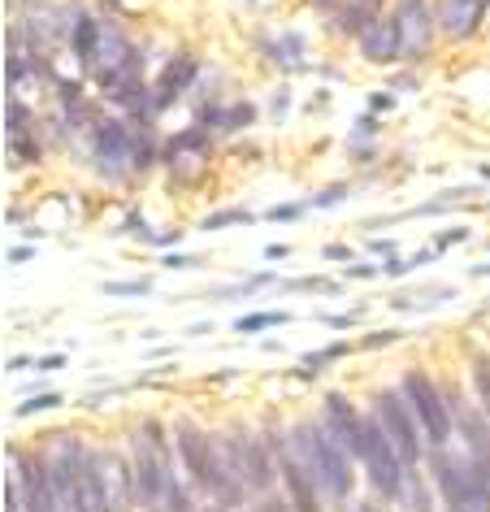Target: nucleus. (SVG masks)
<instances>
[{"label": "nucleus", "mask_w": 490, "mask_h": 512, "mask_svg": "<svg viewBox=\"0 0 490 512\" xmlns=\"http://www.w3.org/2000/svg\"><path fill=\"white\" fill-rule=\"evenodd\" d=\"M135 495L144 512H187V495L178 486L170 460H165V439L157 421H144L135 439Z\"/></svg>", "instance_id": "obj_1"}, {"label": "nucleus", "mask_w": 490, "mask_h": 512, "mask_svg": "<svg viewBox=\"0 0 490 512\" xmlns=\"http://www.w3.org/2000/svg\"><path fill=\"white\" fill-rule=\"evenodd\" d=\"M48 469H53V482L66 512H113L105 486H100V473L92 465V452L74 443L70 434H61L57 447L48 452Z\"/></svg>", "instance_id": "obj_2"}, {"label": "nucleus", "mask_w": 490, "mask_h": 512, "mask_svg": "<svg viewBox=\"0 0 490 512\" xmlns=\"http://www.w3.org/2000/svg\"><path fill=\"white\" fill-rule=\"evenodd\" d=\"M295 460L304 465V473L317 482L321 495L330 499H343L352 491V469H347V452L339 443H334V434L326 430V421H304V426H295Z\"/></svg>", "instance_id": "obj_3"}, {"label": "nucleus", "mask_w": 490, "mask_h": 512, "mask_svg": "<svg viewBox=\"0 0 490 512\" xmlns=\"http://www.w3.org/2000/svg\"><path fill=\"white\" fill-rule=\"evenodd\" d=\"M434 473H438V486H443V499L451 504V512H490V482L477 473L473 460L464 465V460H451L438 452Z\"/></svg>", "instance_id": "obj_4"}, {"label": "nucleus", "mask_w": 490, "mask_h": 512, "mask_svg": "<svg viewBox=\"0 0 490 512\" xmlns=\"http://www.w3.org/2000/svg\"><path fill=\"white\" fill-rule=\"evenodd\" d=\"M360 460H365V469H369L373 486H378L382 495L399 499V491H404V473H408V465H404V456H399V447L391 443V434L382 430V421H378V417L365 421V452H360Z\"/></svg>", "instance_id": "obj_5"}, {"label": "nucleus", "mask_w": 490, "mask_h": 512, "mask_svg": "<svg viewBox=\"0 0 490 512\" xmlns=\"http://www.w3.org/2000/svg\"><path fill=\"white\" fill-rule=\"evenodd\" d=\"M404 395H408V404H412V413H417L421 421V430L430 434V447H443L447 443V434H451V413H447V404H443V395H438V387L425 374H404Z\"/></svg>", "instance_id": "obj_6"}, {"label": "nucleus", "mask_w": 490, "mask_h": 512, "mask_svg": "<svg viewBox=\"0 0 490 512\" xmlns=\"http://www.w3.org/2000/svg\"><path fill=\"white\" fill-rule=\"evenodd\" d=\"M408 395H395V391H382L378 395V421L382 430L391 434V443L399 447V456H404V465H417L421 460V439H417V421H412Z\"/></svg>", "instance_id": "obj_7"}, {"label": "nucleus", "mask_w": 490, "mask_h": 512, "mask_svg": "<svg viewBox=\"0 0 490 512\" xmlns=\"http://www.w3.org/2000/svg\"><path fill=\"white\" fill-rule=\"evenodd\" d=\"M230 456H235V469L248 491H269V486H274V460H269L265 443L256 439V434L239 430L235 439H230Z\"/></svg>", "instance_id": "obj_8"}, {"label": "nucleus", "mask_w": 490, "mask_h": 512, "mask_svg": "<svg viewBox=\"0 0 490 512\" xmlns=\"http://www.w3.org/2000/svg\"><path fill=\"white\" fill-rule=\"evenodd\" d=\"M96 161H100V170H105L109 178H118V174L131 170V165H139V144L131 139V131H126L122 122H100Z\"/></svg>", "instance_id": "obj_9"}, {"label": "nucleus", "mask_w": 490, "mask_h": 512, "mask_svg": "<svg viewBox=\"0 0 490 512\" xmlns=\"http://www.w3.org/2000/svg\"><path fill=\"white\" fill-rule=\"evenodd\" d=\"M18 469H22L18 478H22V504H27V512H61V495L48 460L18 456Z\"/></svg>", "instance_id": "obj_10"}, {"label": "nucleus", "mask_w": 490, "mask_h": 512, "mask_svg": "<svg viewBox=\"0 0 490 512\" xmlns=\"http://www.w3.org/2000/svg\"><path fill=\"white\" fill-rule=\"evenodd\" d=\"M395 22H399V40H404V57L421 61L425 53H430V40H434L430 5H425V0H399Z\"/></svg>", "instance_id": "obj_11"}, {"label": "nucleus", "mask_w": 490, "mask_h": 512, "mask_svg": "<svg viewBox=\"0 0 490 512\" xmlns=\"http://www.w3.org/2000/svg\"><path fill=\"white\" fill-rule=\"evenodd\" d=\"M321 421H326V430L334 434V443H339L347 456L365 452V421L352 413V404H347L339 391L326 395V417H321Z\"/></svg>", "instance_id": "obj_12"}, {"label": "nucleus", "mask_w": 490, "mask_h": 512, "mask_svg": "<svg viewBox=\"0 0 490 512\" xmlns=\"http://www.w3.org/2000/svg\"><path fill=\"white\" fill-rule=\"evenodd\" d=\"M178 452H183V465L187 473L196 478L200 486H213V469H217V439L200 434L196 426H178Z\"/></svg>", "instance_id": "obj_13"}, {"label": "nucleus", "mask_w": 490, "mask_h": 512, "mask_svg": "<svg viewBox=\"0 0 490 512\" xmlns=\"http://www.w3.org/2000/svg\"><path fill=\"white\" fill-rule=\"evenodd\" d=\"M92 465L100 473V486H105L113 512H126L131 508V486H135V473L126 469V460L118 452H105V447H96L92 452Z\"/></svg>", "instance_id": "obj_14"}, {"label": "nucleus", "mask_w": 490, "mask_h": 512, "mask_svg": "<svg viewBox=\"0 0 490 512\" xmlns=\"http://www.w3.org/2000/svg\"><path fill=\"white\" fill-rule=\"evenodd\" d=\"M360 53H365L373 66H391V61L404 53V40H399V22H395V18H378L365 35H360Z\"/></svg>", "instance_id": "obj_15"}, {"label": "nucleus", "mask_w": 490, "mask_h": 512, "mask_svg": "<svg viewBox=\"0 0 490 512\" xmlns=\"http://www.w3.org/2000/svg\"><path fill=\"white\" fill-rule=\"evenodd\" d=\"M278 473H282V482H287V491H291V508L295 512H321V504H317V482L308 478L304 465L291 452H282Z\"/></svg>", "instance_id": "obj_16"}, {"label": "nucleus", "mask_w": 490, "mask_h": 512, "mask_svg": "<svg viewBox=\"0 0 490 512\" xmlns=\"http://www.w3.org/2000/svg\"><path fill=\"white\" fill-rule=\"evenodd\" d=\"M191 74H196V61H191V57H174V61H170V66H165V70H161V79H157V87H152V92H157V96H152V113H161L165 105H174V100H178V96H183V92H187Z\"/></svg>", "instance_id": "obj_17"}, {"label": "nucleus", "mask_w": 490, "mask_h": 512, "mask_svg": "<svg viewBox=\"0 0 490 512\" xmlns=\"http://www.w3.org/2000/svg\"><path fill=\"white\" fill-rule=\"evenodd\" d=\"M456 421H460L464 439H469V452H473L477 473L490 482V430H486V421L477 417L473 408H464V404H456Z\"/></svg>", "instance_id": "obj_18"}, {"label": "nucleus", "mask_w": 490, "mask_h": 512, "mask_svg": "<svg viewBox=\"0 0 490 512\" xmlns=\"http://www.w3.org/2000/svg\"><path fill=\"white\" fill-rule=\"evenodd\" d=\"M482 5L486 0H443V31L451 40H464V35L477 31V22H482Z\"/></svg>", "instance_id": "obj_19"}, {"label": "nucleus", "mask_w": 490, "mask_h": 512, "mask_svg": "<svg viewBox=\"0 0 490 512\" xmlns=\"http://www.w3.org/2000/svg\"><path fill=\"white\" fill-rule=\"evenodd\" d=\"M378 5H382V0H343V5H339V31L365 35L373 22H378Z\"/></svg>", "instance_id": "obj_20"}, {"label": "nucleus", "mask_w": 490, "mask_h": 512, "mask_svg": "<svg viewBox=\"0 0 490 512\" xmlns=\"http://www.w3.org/2000/svg\"><path fill=\"white\" fill-rule=\"evenodd\" d=\"M100 35H105V31L96 27V18H87V14L74 18V57H79V66H83V70H92V66H96Z\"/></svg>", "instance_id": "obj_21"}, {"label": "nucleus", "mask_w": 490, "mask_h": 512, "mask_svg": "<svg viewBox=\"0 0 490 512\" xmlns=\"http://www.w3.org/2000/svg\"><path fill=\"white\" fill-rule=\"evenodd\" d=\"M213 126V131H239V126L252 122V105H235V109H213L209 118H204Z\"/></svg>", "instance_id": "obj_22"}, {"label": "nucleus", "mask_w": 490, "mask_h": 512, "mask_svg": "<svg viewBox=\"0 0 490 512\" xmlns=\"http://www.w3.org/2000/svg\"><path fill=\"white\" fill-rule=\"evenodd\" d=\"M473 387H477V400H482L486 417H490V361L486 356H473Z\"/></svg>", "instance_id": "obj_23"}, {"label": "nucleus", "mask_w": 490, "mask_h": 512, "mask_svg": "<svg viewBox=\"0 0 490 512\" xmlns=\"http://www.w3.org/2000/svg\"><path fill=\"white\" fill-rule=\"evenodd\" d=\"M291 322V317L287 313H252V317H239V330H243V335H252V330H269V326H287Z\"/></svg>", "instance_id": "obj_24"}, {"label": "nucleus", "mask_w": 490, "mask_h": 512, "mask_svg": "<svg viewBox=\"0 0 490 512\" xmlns=\"http://www.w3.org/2000/svg\"><path fill=\"white\" fill-rule=\"evenodd\" d=\"M235 222H252L248 209H226V213H213L209 222H204V230H217V226H235Z\"/></svg>", "instance_id": "obj_25"}, {"label": "nucleus", "mask_w": 490, "mask_h": 512, "mask_svg": "<svg viewBox=\"0 0 490 512\" xmlns=\"http://www.w3.org/2000/svg\"><path fill=\"white\" fill-rule=\"evenodd\" d=\"M61 404V395H35L31 404H18L14 408V417H31V413H44V408H57Z\"/></svg>", "instance_id": "obj_26"}, {"label": "nucleus", "mask_w": 490, "mask_h": 512, "mask_svg": "<svg viewBox=\"0 0 490 512\" xmlns=\"http://www.w3.org/2000/svg\"><path fill=\"white\" fill-rule=\"evenodd\" d=\"M105 291H109V296H144L148 283H144V278H139V283H105Z\"/></svg>", "instance_id": "obj_27"}, {"label": "nucleus", "mask_w": 490, "mask_h": 512, "mask_svg": "<svg viewBox=\"0 0 490 512\" xmlns=\"http://www.w3.org/2000/svg\"><path fill=\"white\" fill-rule=\"evenodd\" d=\"M295 291H339V283H330V278H300V283H291Z\"/></svg>", "instance_id": "obj_28"}, {"label": "nucleus", "mask_w": 490, "mask_h": 512, "mask_svg": "<svg viewBox=\"0 0 490 512\" xmlns=\"http://www.w3.org/2000/svg\"><path fill=\"white\" fill-rule=\"evenodd\" d=\"M395 339H399V330H378V335L360 339V348H386V343H395Z\"/></svg>", "instance_id": "obj_29"}, {"label": "nucleus", "mask_w": 490, "mask_h": 512, "mask_svg": "<svg viewBox=\"0 0 490 512\" xmlns=\"http://www.w3.org/2000/svg\"><path fill=\"white\" fill-rule=\"evenodd\" d=\"M343 196H347V187H326V191H321V196H317L313 204H317V209H326V204H339Z\"/></svg>", "instance_id": "obj_30"}, {"label": "nucleus", "mask_w": 490, "mask_h": 512, "mask_svg": "<svg viewBox=\"0 0 490 512\" xmlns=\"http://www.w3.org/2000/svg\"><path fill=\"white\" fill-rule=\"evenodd\" d=\"M412 270V261H399V256H391V261L382 265V274H391V278H399V274H408Z\"/></svg>", "instance_id": "obj_31"}, {"label": "nucleus", "mask_w": 490, "mask_h": 512, "mask_svg": "<svg viewBox=\"0 0 490 512\" xmlns=\"http://www.w3.org/2000/svg\"><path fill=\"white\" fill-rule=\"evenodd\" d=\"M317 317H321L326 326H334V330H347V326L356 322V317H343V313H330V317H326V313H317Z\"/></svg>", "instance_id": "obj_32"}, {"label": "nucleus", "mask_w": 490, "mask_h": 512, "mask_svg": "<svg viewBox=\"0 0 490 512\" xmlns=\"http://www.w3.org/2000/svg\"><path fill=\"white\" fill-rule=\"evenodd\" d=\"M269 217H278V222H287V217H300V204H278Z\"/></svg>", "instance_id": "obj_33"}, {"label": "nucleus", "mask_w": 490, "mask_h": 512, "mask_svg": "<svg viewBox=\"0 0 490 512\" xmlns=\"http://www.w3.org/2000/svg\"><path fill=\"white\" fill-rule=\"evenodd\" d=\"M252 512H291V508L282 504V499H265V504H261V508H252Z\"/></svg>", "instance_id": "obj_34"}, {"label": "nucleus", "mask_w": 490, "mask_h": 512, "mask_svg": "<svg viewBox=\"0 0 490 512\" xmlns=\"http://www.w3.org/2000/svg\"><path fill=\"white\" fill-rule=\"evenodd\" d=\"M369 274H378L373 265H347V278H369Z\"/></svg>", "instance_id": "obj_35"}, {"label": "nucleus", "mask_w": 490, "mask_h": 512, "mask_svg": "<svg viewBox=\"0 0 490 512\" xmlns=\"http://www.w3.org/2000/svg\"><path fill=\"white\" fill-rule=\"evenodd\" d=\"M326 256H330V261H347V248H339V243H334V248H326Z\"/></svg>", "instance_id": "obj_36"}, {"label": "nucleus", "mask_w": 490, "mask_h": 512, "mask_svg": "<svg viewBox=\"0 0 490 512\" xmlns=\"http://www.w3.org/2000/svg\"><path fill=\"white\" fill-rule=\"evenodd\" d=\"M66 365V356H48V361H40V369H61Z\"/></svg>", "instance_id": "obj_37"}, {"label": "nucleus", "mask_w": 490, "mask_h": 512, "mask_svg": "<svg viewBox=\"0 0 490 512\" xmlns=\"http://www.w3.org/2000/svg\"><path fill=\"white\" fill-rule=\"evenodd\" d=\"M352 512H382V508H373V504H360V508H352Z\"/></svg>", "instance_id": "obj_38"}, {"label": "nucleus", "mask_w": 490, "mask_h": 512, "mask_svg": "<svg viewBox=\"0 0 490 512\" xmlns=\"http://www.w3.org/2000/svg\"><path fill=\"white\" fill-rule=\"evenodd\" d=\"M213 512H222V508H213Z\"/></svg>", "instance_id": "obj_39"}]
</instances>
